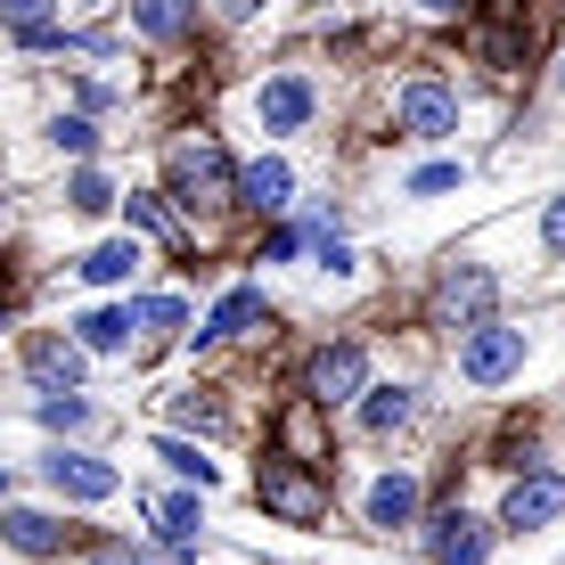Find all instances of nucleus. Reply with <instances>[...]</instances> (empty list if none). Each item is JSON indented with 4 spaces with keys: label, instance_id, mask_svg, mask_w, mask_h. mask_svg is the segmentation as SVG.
<instances>
[{
    "label": "nucleus",
    "instance_id": "nucleus-33",
    "mask_svg": "<svg viewBox=\"0 0 565 565\" xmlns=\"http://www.w3.org/2000/svg\"><path fill=\"white\" fill-rule=\"evenodd\" d=\"M0 492H9V467H0Z\"/></svg>",
    "mask_w": 565,
    "mask_h": 565
},
{
    "label": "nucleus",
    "instance_id": "nucleus-9",
    "mask_svg": "<svg viewBox=\"0 0 565 565\" xmlns=\"http://www.w3.org/2000/svg\"><path fill=\"white\" fill-rule=\"evenodd\" d=\"M311 107H320V90H311V74H296V66L270 74V83L255 90V124H263V131H279V140L311 124Z\"/></svg>",
    "mask_w": 565,
    "mask_h": 565
},
{
    "label": "nucleus",
    "instance_id": "nucleus-5",
    "mask_svg": "<svg viewBox=\"0 0 565 565\" xmlns=\"http://www.w3.org/2000/svg\"><path fill=\"white\" fill-rule=\"evenodd\" d=\"M516 369H524V328L516 320H483V328L459 337V377L467 385H509Z\"/></svg>",
    "mask_w": 565,
    "mask_h": 565
},
{
    "label": "nucleus",
    "instance_id": "nucleus-6",
    "mask_svg": "<svg viewBox=\"0 0 565 565\" xmlns=\"http://www.w3.org/2000/svg\"><path fill=\"white\" fill-rule=\"evenodd\" d=\"M565 516V476L557 467H524V476L509 483V500H500V524L509 533H541V524Z\"/></svg>",
    "mask_w": 565,
    "mask_h": 565
},
{
    "label": "nucleus",
    "instance_id": "nucleus-31",
    "mask_svg": "<svg viewBox=\"0 0 565 565\" xmlns=\"http://www.w3.org/2000/svg\"><path fill=\"white\" fill-rule=\"evenodd\" d=\"M303 255V230H270L263 238V263H296Z\"/></svg>",
    "mask_w": 565,
    "mask_h": 565
},
{
    "label": "nucleus",
    "instance_id": "nucleus-28",
    "mask_svg": "<svg viewBox=\"0 0 565 565\" xmlns=\"http://www.w3.org/2000/svg\"><path fill=\"white\" fill-rule=\"evenodd\" d=\"M459 189V164H426V172H411V198H451Z\"/></svg>",
    "mask_w": 565,
    "mask_h": 565
},
{
    "label": "nucleus",
    "instance_id": "nucleus-11",
    "mask_svg": "<svg viewBox=\"0 0 565 565\" xmlns=\"http://www.w3.org/2000/svg\"><path fill=\"white\" fill-rule=\"evenodd\" d=\"M361 516L377 524V533H411V524H418V476H402V467H385V476L369 483Z\"/></svg>",
    "mask_w": 565,
    "mask_h": 565
},
{
    "label": "nucleus",
    "instance_id": "nucleus-4",
    "mask_svg": "<svg viewBox=\"0 0 565 565\" xmlns=\"http://www.w3.org/2000/svg\"><path fill=\"white\" fill-rule=\"evenodd\" d=\"M361 394H369V344L337 337V344H320V353L303 361V402L344 411V402H361Z\"/></svg>",
    "mask_w": 565,
    "mask_h": 565
},
{
    "label": "nucleus",
    "instance_id": "nucleus-10",
    "mask_svg": "<svg viewBox=\"0 0 565 565\" xmlns=\"http://www.w3.org/2000/svg\"><path fill=\"white\" fill-rule=\"evenodd\" d=\"M42 476H50L57 500H83V509H90V500H115V492H124V476H115L107 459H90V451H50Z\"/></svg>",
    "mask_w": 565,
    "mask_h": 565
},
{
    "label": "nucleus",
    "instance_id": "nucleus-1",
    "mask_svg": "<svg viewBox=\"0 0 565 565\" xmlns=\"http://www.w3.org/2000/svg\"><path fill=\"white\" fill-rule=\"evenodd\" d=\"M255 500H263L279 524H328V476H320L311 459H287V451L263 459V467H255Z\"/></svg>",
    "mask_w": 565,
    "mask_h": 565
},
{
    "label": "nucleus",
    "instance_id": "nucleus-22",
    "mask_svg": "<svg viewBox=\"0 0 565 565\" xmlns=\"http://www.w3.org/2000/svg\"><path fill=\"white\" fill-rule=\"evenodd\" d=\"M66 205H74V213H107V205H115L107 172H90V164H83V172H74V181H66Z\"/></svg>",
    "mask_w": 565,
    "mask_h": 565
},
{
    "label": "nucleus",
    "instance_id": "nucleus-30",
    "mask_svg": "<svg viewBox=\"0 0 565 565\" xmlns=\"http://www.w3.org/2000/svg\"><path fill=\"white\" fill-rule=\"evenodd\" d=\"M541 246H550V255H565V198L541 205Z\"/></svg>",
    "mask_w": 565,
    "mask_h": 565
},
{
    "label": "nucleus",
    "instance_id": "nucleus-25",
    "mask_svg": "<svg viewBox=\"0 0 565 565\" xmlns=\"http://www.w3.org/2000/svg\"><path fill=\"white\" fill-rule=\"evenodd\" d=\"M42 426H90V402L74 394V385L66 394H42Z\"/></svg>",
    "mask_w": 565,
    "mask_h": 565
},
{
    "label": "nucleus",
    "instance_id": "nucleus-16",
    "mask_svg": "<svg viewBox=\"0 0 565 565\" xmlns=\"http://www.w3.org/2000/svg\"><path fill=\"white\" fill-rule=\"evenodd\" d=\"M255 320H263V287H230V296L213 303V320L198 328V344H230V337H246Z\"/></svg>",
    "mask_w": 565,
    "mask_h": 565
},
{
    "label": "nucleus",
    "instance_id": "nucleus-2",
    "mask_svg": "<svg viewBox=\"0 0 565 565\" xmlns=\"http://www.w3.org/2000/svg\"><path fill=\"white\" fill-rule=\"evenodd\" d=\"M172 205H181V213H213V205H238V164H230V156H222V140H205V131H198V140H181V148H172Z\"/></svg>",
    "mask_w": 565,
    "mask_h": 565
},
{
    "label": "nucleus",
    "instance_id": "nucleus-3",
    "mask_svg": "<svg viewBox=\"0 0 565 565\" xmlns=\"http://www.w3.org/2000/svg\"><path fill=\"white\" fill-rule=\"evenodd\" d=\"M483 320H500V270H483V263H451L435 279V328H483Z\"/></svg>",
    "mask_w": 565,
    "mask_h": 565
},
{
    "label": "nucleus",
    "instance_id": "nucleus-14",
    "mask_svg": "<svg viewBox=\"0 0 565 565\" xmlns=\"http://www.w3.org/2000/svg\"><path fill=\"white\" fill-rule=\"evenodd\" d=\"M238 205H255V213H287V205H296V172H287V156H255V164L238 172Z\"/></svg>",
    "mask_w": 565,
    "mask_h": 565
},
{
    "label": "nucleus",
    "instance_id": "nucleus-15",
    "mask_svg": "<svg viewBox=\"0 0 565 565\" xmlns=\"http://www.w3.org/2000/svg\"><path fill=\"white\" fill-rule=\"evenodd\" d=\"M131 33L140 42H189L198 33V0H131Z\"/></svg>",
    "mask_w": 565,
    "mask_h": 565
},
{
    "label": "nucleus",
    "instance_id": "nucleus-32",
    "mask_svg": "<svg viewBox=\"0 0 565 565\" xmlns=\"http://www.w3.org/2000/svg\"><path fill=\"white\" fill-rule=\"evenodd\" d=\"M418 9H426V17H467L476 0H418Z\"/></svg>",
    "mask_w": 565,
    "mask_h": 565
},
{
    "label": "nucleus",
    "instance_id": "nucleus-17",
    "mask_svg": "<svg viewBox=\"0 0 565 565\" xmlns=\"http://www.w3.org/2000/svg\"><path fill=\"white\" fill-rule=\"evenodd\" d=\"M74 270H83L90 287H124L131 270H140V238H107V246H90V255L74 263Z\"/></svg>",
    "mask_w": 565,
    "mask_h": 565
},
{
    "label": "nucleus",
    "instance_id": "nucleus-8",
    "mask_svg": "<svg viewBox=\"0 0 565 565\" xmlns=\"http://www.w3.org/2000/svg\"><path fill=\"white\" fill-rule=\"evenodd\" d=\"M418 533H426V557H435V565H483V557H492V524L467 516V509H435Z\"/></svg>",
    "mask_w": 565,
    "mask_h": 565
},
{
    "label": "nucleus",
    "instance_id": "nucleus-29",
    "mask_svg": "<svg viewBox=\"0 0 565 565\" xmlns=\"http://www.w3.org/2000/svg\"><path fill=\"white\" fill-rule=\"evenodd\" d=\"M311 246H320V270H328V279H353V246H344V238H328V230H320V238H311Z\"/></svg>",
    "mask_w": 565,
    "mask_h": 565
},
{
    "label": "nucleus",
    "instance_id": "nucleus-27",
    "mask_svg": "<svg viewBox=\"0 0 565 565\" xmlns=\"http://www.w3.org/2000/svg\"><path fill=\"white\" fill-rule=\"evenodd\" d=\"M90 565H164L156 550H131V541H90Z\"/></svg>",
    "mask_w": 565,
    "mask_h": 565
},
{
    "label": "nucleus",
    "instance_id": "nucleus-20",
    "mask_svg": "<svg viewBox=\"0 0 565 565\" xmlns=\"http://www.w3.org/2000/svg\"><path fill=\"white\" fill-rule=\"evenodd\" d=\"M156 459H164L181 483H198V492H205V483H222V467H213L198 443H181V435H156Z\"/></svg>",
    "mask_w": 565,
    "mask_h": 565
},
{
    "label": "nucleus",
    "instance_id": "nucleus-24",
    "mask_svg": "<svg viewBox=\"0 0 565 565\" xmlns=\"http://www.w3.org/2000/svg\"><path fill=\"white\" fill-rule=\"evenodd\" d=\"M50 148H66V156H90V148H99L90 115H57V124H50Z\"/></svg>",
    "mask_w": 565,
    "mask_h": 565
},
{
    "label": "nucleus",
    "instance_id": "nucleus-19",
    "mask_svg": "<svg viewBox=\"0 0 565 565\" xmlns=\"http://www.w3.org/2000/svg\"><path fill=\"white\" fill-rule=\"evenodd\" d=\"M74 344H83V353H124L131 311H83V320H74Z\"/></svg>",
    "mask_w": 565,
    "mask_h": 565
},
{
    "label": "nucleus",
    "instance_id": "nucleus-26",
    "mask_svg": "<svg viewBox=\"0 0 565 565\" xmlns=\"http://www.w3.org/2000/svg\"><path fill=\"white\" fill-rule=\"evenodd\" d=\"M50 9H57V0H0V25H9V33H25V25H50Z\"/></svg>",
    "mask_w": 565,
    "mask_h": 565
},
{
    "label": "nucleus",
    "instance_id": "nucleus-13",
    "mask_svg": "<svg viewBox=\"0 0 565 565\" xmlns=\"http://www.w3.org/2000/svg\"><path fill=\"white\" fill-rule=\"evenodd\" d=\"M25 369H33V385H42V394H66V385H83L90 353H83L74 337H33V344H25Z\"/></svg>",
    "mask_w": 565,
    "mask_h": 565
},
{
    "label": "nucleus",
    "instance_id": "nucleus-34",
    "mask_svg": "<svg viewBox=\"0 0 565 565\" xmlns=\"http://www.w3.org/2000/svg\"><path fill=\"white\" fill-rule=\"evenodd\" d=\"M74 9H90V0H74Z\"/></svg>",
    "mask_w": 565,
    "mask_h": 565
},
{
    "label": "nucleus",
    "instance_id": "nucleus-21",
    "mask_svg": "<svg viewBox=\"0 0 565 565\" xmlns=\"http://www.w3.org/2000/svg\"><path fill=\"white\" fill-rule=\"evenodd\" d=\"M181 320H189V303H181V296H148V303H131V328H148V337H172Z\"/></svg>",
    "mask_w": 565,
    "mask_h": 565
},
{
    "label": "nucleus",
    "instance_id": "nucleus-12",
    "mask_svg": "<svg viewBox=\"0 0 565 565\" xmlns=\"http://www.w3.org/2000/svg\"><path fill=\"white\" fill-rule=\"evenodd\" d=\"M0 541L9 550H25V557H66L74 550V524H57L42 509H0Z\"/></svg>",
    "mask_w": 565,
    "mask_h": 565
},
{
    "label": "nucleus",
    "instance_id": "nucleus-23",
    "mask_svg": "<svg viewBox=\"0 0 565 565\" xmlns=\"http://www.w3.org/2000/svg\"><path fill=\"white\" fill-rule=\"evenodd\" d=\"M124 213H131V230H156V238H172V246H181V238H189V230H181V213H164V205H156V198H131Z\"/></svg>",
    "mask_w": 565,
    "mask_h": 565
},
{
    "label": "nucleus",
    "instance_id": "nucleus-18",
    "mask_svg": "<svg viewBox=\"0 0 565 565\" xmlns=\"http://www.w3.org/2000/svg\"><path fill=\"white\" fill-rule=\"evenodd\" d=\"M411 411H418L411 385H369V394H361V426H369V435H394V426H411Z\"/></svg>",
    "mask_w": 565,
    "mask_h": 565
},
{
    "label": "nucleus",
    "instance_id": "nucleus-7",
    "mask_svg": "<svg viewBox=\"0 0 565 565\" xmlns=\"http://www.w3.org/2000/svg\"><path fill=\"white\" fill-rule=\"evenodd\" d=\"M394 115H402V131H411V140H451V131H459V90L435 83V74H418V83H402Z\"/></svg>",
    "mask_w": 565,
    "mask_h": 565
}]
</instances>
